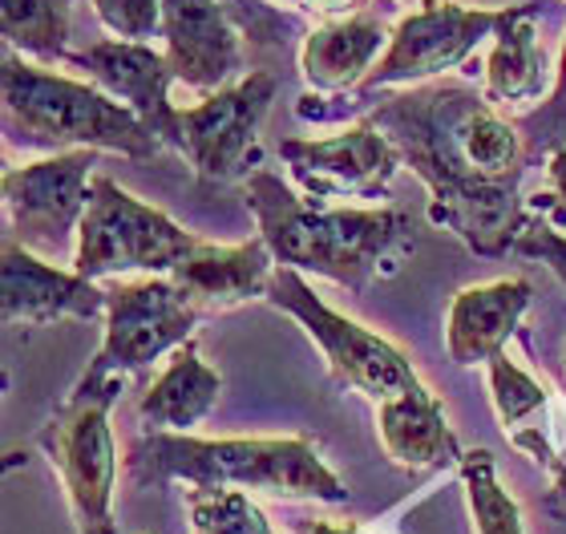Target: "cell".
Returning a JSON list of instances; mask_svg holds the SVG:
<instances>
[{"label": "cell", "mask_w": 566, "mask_h": 534, "mask_svg": "<svg viewBox=\"0 0 566 534\" xmlns=\"http://www.w3.org/2000/svg\"><path fill=\"white\" fill-rule=\"evenodd\" d=\"M485 102L458 77H433L377 94H304L295 114L304 122L368 118L401 150V163L433 195V223L449 227L478 255H506L531 227L518 178H485L465 155V122Z\"/></svg>", "instance_id": "cell-1"}, {"label": "cell", "mask_w": 566, "mask_h": 534, "mask_svg": "<svg viewBox=\"0 0 566 534\" xmlns=\"http://www.w3.org/2000/svg\"><path fill=\"white\" fill-rule=\"evenodd\" d=\"M248 207L260 219V239L272 248L275 263L328 275L353 292L380 272V263H389L392 248L409 231V219L392 207H324L300 199L263 167L248 178Z\"/></svg>", "instance_id": "cell-2"}, {"label": "cell", "mask_w": 566, "mask_h": 534, "mask_svg": "<svg viewBox=\"0 0 566 534\" xmlns=\"http://www.w3.org/2000/svg\"><path fill=\"white\" fill-rule=\"evenodd\" d=\"M130 478L146 482H187L195 486L263 490L275 499L344 502V482L328 470L307 438H190L150 433L130 450Z\"/></svg>", "instance_id": "cell-3"}, {"label": "cell", "mask_w": 566, "mask_h": 534, "mask_svg": "<svg viewBox=\"0 0 566 534\" xmlns=\"http://www.w3.org/2000/svg\"><path fill=\"white\" fill-rule=\"evenodd\" d=\"M0 90H4V130L12 146L24 150H118L130 158H150L163 150L158 134L109 97L102 85H85L4 49L0 65Z\"/></svg>", "instance_id": "cell-4"}, {"label": "cell", "mask_w": 566, "mask_h": 534, "mask_svg": "<svg viewBox=\"0 0 566 534\" xmlns=\"http://www.w3.org/2000/svg\"><path fill=\"white\" fill-rule=\"evenodd\" d=\"M126 377L85 373L70 401L41 429V450L49 453L70 499L77 534H118L114 526V486H118V441L109 429V409Z\"/></svg>", "instance_id": "cell-5"}, {"label": "cell", "mask_w": 566, "mask_h": 534, "mask_svg": "<svg viewBox=\"0 0 566 534\" xmlns=\"http://www.w3.org/2000/svg\"><path fill=\"white\" fill-rule=\"evenodd\" d=\"M202 239L163 214L150 202L134 199L114 178L94 175L90 207L77 227V248H73V272L85 280H106V275H170Z\"/></svg>", "instance_id": "cell-6"}, {"label": "cell", "mask_w": 566, "mask_h": 534, "mask_svg": "<svg viewBox=\"0 0 566 534\" xmlns=\"http://www.w3.org/2000/svg\"><path fill=\"white\" fill-rule=\"evenodd\" d=\"M263 300L304 324V333L328 356L332 377L348 385V389L365 392L368 401H389L401 389H409L413 380H421L401 348L389 345L385 336L368 333L365 324H356L348 316H340L336 308H328L304 284V275L295 272V268H283L280 263L272 272V284H268V296Z\"/></svg>", "instance_id": "cell-7"}, {"label": "cell", "mask_w": 566, "mask_h": 534, "mask_svg": "<svg viewBox=\"0 0 566 534\" xmlns=\"http://www.w3.org/2000/svg\"><path fill=\"white\" fill-rule=\"evenodd\" d=\"M272 97V73H248L243 82L202 97L199 106L178 109V150L202 182H235L263 167L260 122Z\"/></svg>", "instance_id": "cell-8"}, {"label": "cell", "mask_w": 566, "mask_h": 534, "mask_svg": "<svg viewBox=\"0 0 566 534\" xmlns=\"http://www.w3.org/2000/svg\"><path fill=\"white\" fill-rule=\"evenodd\" d=\"M94 150H61L24 167L4 170V207H9V239L36 255L70 251V239L82 227L94 190Z\"/></svg>", "instance_id": "cell-9"}, {"label": "cell", "mask_w": 566, "mask_h": 534, "mask_svg": "<svg viewBox=\"0 0 566 534\" xmlns=\"http://www.w3.org/2000/svg\"><path fill=\"white\" fill-rule=\"evenodd\" d=\"M502 17L506 9H465L453 0H424L417 12L401 17V24L389 36V49L380 53L373 73L353 94H377L389 85H421L458 70L461 61H470L478 41L497 33Z\"/></svg>", "instance_id": "cell-10"}, {"label": "cell", "mask_w": 566, "mask_h": 534, "mask_svg": "<svg viewBox=\"0 0 566 534\" xmlns=\"http://www.w3.org/2000/svg\"><path fill=\"white\" fill-rule=\"evenodd\" d=\"M202 312L182 296L170 275H146L106 292V341L90 365L97 377H126L187 345Z\"/></svg>", "instance_id": "cell-11"}, {"label": "cell", "mask_w": 566, "mask_h": 534, "mask_svg": "<svg viewBox=\"0 0 566 534\" xmlns=\"http://www.w3.org/2000/svg\"><path fill=\"white\" fill-rule=\"evenodd\" d=\"M280 158L304 187V195H312L316 202L348 199V195L377 199L401 167V150L368 118L336 138H287L280 143Z\"/></svg>", "instance_id": "cell-12"}, {"label": "cell", "mask_w": 566, "mask_h": 534, "mask_svg": "<svg viewBox=\"0 0 566 534\" xmlns=\"http://www.w3.org/2000/svg\"><path fill=\"white\" fill-rule=\"evenodd\" d=\"M65 65L82 70L94 85H102L109 97H118L122 106H130L163 146L178 150V109L170 102V82L175 70L166 53H158L154 45L142 41H94L82 53H65Z\"/></svg>", "instance_id": "cell-13"}, {"label": "cell", "mask_w": 566, "mask_h": 534, "mask_svg": "<svg viewBox=\"0 0 566 534\" xmlns=\"http://www.w3.org/2000/svg\"><path fill=\"white\" fill-rule=\"evenodd\" d=\"M243 29L223 0H163V41L175 82L195 90H227L243 70Z\"/></svg>", "instance_id": "cell-14"}, {"label": "cell", "mask_w": 566, "mask_h": 534, "mask_svg": "<svg viewBox=\"0 0 566 534\" xmlns=\"http://www.w3.org/2000/svg\"><path fill=\"white\" fill-rule=\"evenodd\" d=\"M4 324L94 321L106 312V292L77 272H61L45 255L4 239Z\"/></svg>", "instance_id": "cell-15"}, {"label": "cell", "mask_w": 566, "mask_h": 534, "mask_svg": "<svg viewBox=\"0 0 566 534\" xmlns=\"http://www.w3.org/2000/svg\"><path fill=\"white\" fill-rule=\"evenodd\" d=\"M272 248L263 239L219 248V243H199L187 260L178 263L170 280L182 287V296L207 316V312H227L235 304H248L255 296H268L272 284Z\"/></svg>", "instance_id": "cell-16"}, {"label": "cell", "mask_w": 566, "mask_h": 534, "mask_svg": "<svg viewBox=\"0 0 566 534\" xmlns=\"http://www.w3.org/2000/svg\"><path fill=\"white\" fill-rule=\"evenodd\" d=\"M531 304L526 280H494V284L461 287L449 304L446 348L453 365H482L506 348V341L518 333L522 312Z\"/></svg>", "instance_id": "cell-17"}, {"label": "cell", "mask_w": 566, "mask_h": 534, "mask_svg": "<svg viewBox=\"0 0 566 534\" xmlns=\"http://www.w3.org/2000/svg\"><path fill=\"white\" fill-rule=\"evenodd\" d=\"M385 24L377 17H340L312 29L300 49V73L312 94H353L356 85L365 82L373 65H377L380 49H389Z\"/></svg>", "instance_id": "cell-18"}, {"label": "cell", "mask_w": 566, "mask_h": 534, "mask_svg": "<svg viewBox=\"0 0 566 534\" xmlns=\"http://www.w3.org/2000/svg\"><path fill=\"white\" fill-rule=\"evenodd\" d=\"M377 433L385 453L405 470H433V465L461 462L446 405L437 401L421 380L377 405Z\"/></svg>", "instance_id": "cell-19"}, {"label": "cell", "mask_w": 566, "mask_h": 534, "mask_svg": "<svg viewBox=\"0 0 566 534\" xmlns=\"http://www.w3.org/2000/svg\"><path fill=\"white\" fill-rule=\"evenodd\" d=\"M223 392V377L199 356V345H178L150 389L142 392L138 417L154 433H190L211 413Z\"/></svg>", "instance_id": "cell-20"}, {"label": "cell", "mask_w": 566, "mask_h": 534, "mask_svg": "<svg viewBox=\"0 0 566 534\" xmlns=\"http://www.w3.org/2000/svg\"><path fill=\"white\" fill-rule=\"evenodd\" d=\"M543 17V4H510L494 33V53L485 61V97L494 106L510 102H534L555 82L546 77V53L538 49L534 21Z\"/></svg>", "instance_id": "cell-21"}, {"label": "cell", "mask_w": 566, "mask_h": 534, "mask_svg": "<svg viewBox=\"0 0 566 534\" xmlns=\"http://www.w3.org/2000/svg\"><path fill=\"white\" fill-rule=\"evenodd\" d=\"M70 21H73V0H4L0 4L4 45L41 61H61L70 53L65 49Z\"/></svg>", "instance_id": "cell-22"}, {"label": "cell", "mask_w": 566, "mask_h": 534, "mask_svg": "<svg viewBox=\"0 0 566 534\" xmlns=\"http://www.w3.org/2000/svg\"><path fill=\"white\" fill-rule=\"evenodd\" d=\"M461 482H465V499H470L478 534H526L522 531L518 502L510 499L494 474V453L470 450L461 453Z\"/></svg>", "instance_id": "cell-23"}, {"label": "cell", "mask_w": 566, "mask_h": 534, "mask_svg": "<svg viewBox=\"0 0 566 534\" xmlns=\"http://www.w3.org/2000/svg\"><path fill=\"white\" fill-rule=\"evenodd\" d=\"M187 511L190 534H275L248 490L239 486H195Z\"/></svg>", "instance_id": "cell-24"}, {"label": "cell", "mask_w": 566, "mask_h": 534, "mask_svg": "<svg viewBox=\"0 0 566 534\" xmlns=\"http://www.w3.org/2000/svg\"><path fill=\"white\" fill-rule=\"evenodd\" d=\"M485 365H490V401H494V413L502 421V429H506V438L531 429V417H538V409H546V389L510 360L506 348L490 356Z\"/></svg>", "instance_id": "cell-25"}, {"label": "cell", "mask_w": 566, "mask_h": 534, "mask_svg": "<svg viewBox=\"0 0 566 534\" xmlns=\"http://www.w3.org/2000/svg\"><path fill=\"white\" fill-rule=\"evenodd\" d=\"M518 130H522V143H526V158L555 155L558 146H566V41L555 70V90L546 94L543 109H534V114H526L518 122Z\"/></svg>", "instance_id": "cell-26"}, {"label": "cell", "mask_w": 566, "mask_h": 534, "mask_svg": "<svg viewBox=\"0 0 566 534\" xmlns=\"http://www.w3.org/2000/svg\"><path fill=\"white\" fill-rule=\"evenodd\" d=\"M97 21L106 24L118 41H142L150 45L163 36V0H90Z\"/></svg>", "instance_id": "cell-27"}, {"label": "cell", "mask_w": 566, "mask_h": 534, "mask_svg": "<svg viewBox=\"0 0 566 534\" xmlns=\"http://www.w3.org/2000/svg\"><path fill=\"white\" fill-rule=\"evenodd\" d=\"M223 9L235 17V24L243 29V36H251V41H263V45L287 41V33L295 29V17L272 9L268 0H223Z\"/></svg>", "instance_id": "cell-28"}, {"label": "cell", "mask_w": 566, "mask_h": 534, "mask_svg": "<svg viewBox=\"0 0 566 534\" xmlns=\"http://www.w3.org/2000/svg\"><path fill=\"white\" fill-rule=\"evenodd\" d=\"M514 251L531 255V260H543L546 268H551V272L563 280V287H566V235L558 231L555 223H531L518 235Z\"/></svg>", "instance_id": "cell-29"}, {"label": "cell", "mask_w": 566, "mask_h": 534, "mask_svg": "<svg viewBox=\"0 0 566 534\" xmlns=\"http://www.w3.org/2000/svg\"><path fill=\"white\" fill-rule=\"evenodd\" d=\"M546 178H551V182H546V190H538V195H534V207H538V211H551V223L555 227H566V146H558L555 155H546Z\"/></svg>", "instance_id": "cell-30"}, {"label": "cell", "mask_w": 566, "mask_h": 534, "mask_svg": "<svg viewBox=\"0 0 566 534\" xmlns=\"http://www.w3.org/2000/svg\"><path fill=\"white\" fill-rule=\"evenodd\" d=\"M546 470H551V511L558 514V519H566V462L563 458H551V462H546Z\"/></svg>", "instance_id": "cell-31"}, {"label": "cell", "mask_w": 566, "mask_h": 534, "mask_svg": "<svg viewBox=\"0 0 566 534\" xmlns=\"http://www.w3.org/2000/svg\"><path fill=\"white\" fill-rule=\"evenodd\" d=\"M300 4H307L312 12H319V17H328V21L353 17V12L360 9V0H300Z\"/></svg>", "instance_id": "cell-32"}, {"label": "cell", "mask_w": 566, "mask_h": 534, "mask_svg": "<svg viewBox=\"0 0 566 534\" xmlns=\"http://www.w3.org/2000/svg\"><path fill=\"white\" fill-rule=\"evenodd\" d=\"M292 534H356V523H332V519H300Z\"/></svg>", "instance_id": "cell-33"}, {"label": "cell", "mask_w": 566, "mask_h": 534, "mask_svg": "<svg viewBox=\"0 0 566 534\" xmlns=\"http://www.w3.org/2000/svg\"><path fill=\"white\" fill-rule=\"evenodd\" d=\"M558 377H563V385H566V341H563V360H558Z\"/></svg>", "instance_id": "cell-34"}, {"label": "cell", "mask_w": 566, "mask_h": 534, "mask_svg": "<svg viewBox=\"0 0 566 534\" xmlns=\"http://www.w3.org/2000/svg\"><path fill=\"white\" fill-rule=\"evenodd\" d=\"M268 4H300V0H268Z\"/></svg>", "instance_id": "cell-35"}]
</instances>
